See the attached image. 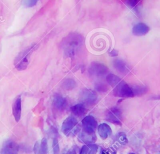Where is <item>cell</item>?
<instances>
[{"instance_id":"cell-8","label":"cell","mask_w":160,"mask_h":154,"mask_svg":"<svg viewBox=\"0 0 160 154\" xmlns=\"http://www.w3.org/2000/svg\"><path fill=\"white\" fill-rule=\"evenodd\" d=\"M68 106L67 100L59 94L54 95L52 100V107L57 112L64 111Z\"/></svg>"},{"instance_id":"cell-16","label":"cell","mask_w":160,"mask_h":154,"mask_svg":"<svg viewBox=\"0 0 160 154\" xmlns=\"http://www.w3.org/2000/svg\"><path fill=\"white\" fill-rule=\"evenodd\" d=\"M71 111L75 116L81 117L86 115L88 109L84 104L78 103L71 107Z\"/></svg>"},{"instance_id":"cell-13","label":"cell","mask_w":160,"mask_h":154,"mask_svg":"<svg viewBox=\"0 0 160 154\" xmlns=\"http://www.w3.org/2000/svg\"><path fill=\"white\" fill-rule=\"evenodd\" d=\"M12 112L16 122H18L21 118V99L18 96L14 100L12 105Z\"/></svg>"},{"instance_id":"cell-6","label":"cell","mask_w":160,"mask_h":154,"mask_svg":"<svg viewBox=\"0 0 160 154\" xmlns=\"http://www.w3.org/2000/svg\"><path fill=\"white\" fill-rule=\"evenodd\" d=\"M82 130L90 133H94L98 127V123L94 117L91 115L86 116L82 120Z\"/></svg>"},{"instance_id":"cell-7","label":"cell","mask_w":160,"mask_h":154,"mask_svg":"<svg viewBox=\"0 0 160 154\" xmlns=\"http://www.w3.org/2000/svg\"><path fill=\"white\" fill-rule=\"evenodd\" d=\"M106 120L112 123L121 125L122 115L121 110L116 107H113L108 110L106 113Z\"/></svg>"},{"instance_id":"cell-1","label":"cell","mask_w":160,"mask_h":154,"mask_svg":"<svg viewBox=\"0 0 160 154\" xmlns=\"http://www.w3.org/2000/svg\"><path fill=\"white\" fill-rule=\"evenodd\" d=\"M83 41L82 36L78 33L72 32L67 36L61 42V47L63 49L64 54L68 57L74 56L76 51Z\"/></svg>"},{"instance_id":"cell-9","label":"cell","mask_w":160,"mask_h":154,"mask_svg":"<svg viewBox=\"0 0 160 154\" xmlns=\"http://www.w3.org/2000/svg\"><path fill=\"white\" fill-rule=\"evenodd\" d=\"M81 98L84 103L88 105H91L96 101L98 96L95 91L86 89L82 90Z\"/></svg>"},{"instance_id":"cell-17","label":"cell","mask_w":160,"mask_h":154,"mask_svg":"<svg viewBox=\"0 0 160 154\" xmlns=\"http://www.w3.org/2000/svg\"><path fill=\"white\" fill-rule=\"evenodd\" d=\"M114 68L120 73L122 74H127L129 72V68L123 60L121 59H116L114 60Z\"/></svg>"},{"instance_id":"cell-28","label":"cell","mask_w":160,"mask_h":154,"mask_svg":"<svg viewBox=\"0 0 160 154\" xmlns=\"http://www.w3.org/2000/svg\"><path fill=\"white\" fill-rule=\"evenodd\" d=\"M110 55H112V56H116V55H118V52H117L116 51L113 50V51H112L111 52Z\"/></svg>"},{"instance_id":"cell-30","label":"cell","mask_w":160,"mask_h":154,"mask_svg":"<svg viewBox=\"0 0 160 154\" xmlns=\"http://www.w3.org/2000/svg\"><path fill=\"white\" fill-rule=\"evenodd\" d=\"M159 154H160V153H159Z\"/></svg>"},{"instance_id":"cell-14","label":"cell","mask_w":160,"mask_h":154,"mask_svg":"<svg viewBox=\"0 0 160 154\" xmlns=\"http://www.w3.org/2000/svg\"><path fill=\"white\" fill-rule=\"evenodd\" d=\"M149 31V26L142 22L135 24L132 29V34L136 36H142L146 35Z\"/></svg>"},{"instance_id":"cell-26","label":"cell","mask_w":160,"mask_h":154,"mask_svg":"<svg viewBox=\"0 0 160 154\" xmlns=\"http://www.w3.org/2000/svg\"><path fill=\"white\" fill-rule=\"evenodd\" d=\"M126 3L131 7H135L140 3V1H126Z\"/></svg>"},{"instance_id":"cell-20","label":"cell","mask_w":160,"mask_h":154,"mask_svg":"<svg viewBox=\"0 0 160 154\" xmlns=\"http://www.w3.org/2000/svg\"><path fill=\"white\" fill-rule=\"evenodd\" d=\"M76 85V83L74 79H66L64 80L61 84V87L65 90H71Z\"/></svg>"},{"instance_id":"cell-12","label":"cell","mask_w":160,"mask_h":154,"mask_svg":"<svg viewBox=\"0 0 160 154\" xmlns=\"http://www.w3.org/2000/svg\"><path fill=\"white\" fill-rule=\"evenodd\" d=\"M78 140L81 143H86L87 145L92 144L96 140V135L94 133H90L83 130L78 135Z\"/></svg>"},{"instance_id":"cell-22","label":"cell","mask_w":160,"mask_h":154,"mask_svg":"<svg viewBox=\"0 0 160 154\" xmlns=\"http://www.w3.org/2000/svg\"><path fill=\"white\" fill-rule=\"evenodd\" d=\"M95 89L97 91L100 92H105L108 90L107 85L102 82H98L95 85Z\"/></svg>"},{"instance_id":"cell-15","label":"cell","mask_w":160,"mask_h":154,"mask_svg":"<svg viewBox=\"0 0 160 154\" xmlns=\"http://www.w3.org/2000/svg\"><path fill=\"white\" fill-rule=\"evenodd\" d=\"M98 131L100 137L103 140L106 139L112 133V130L111 127L107 123H101L98 126Z\"/></svg>"},{"instance_id":"cell-25","label":"cell","mask_w":160,"mask_h":154,"mask_svg":"<svg viewBox=\"0 0 160 154\" xmlns=\"http://www.w3.org/2000/svg\"><path fill=\"white\" fill-rule=\"evenodd\" d=\"M38 1L34 0V1H23L22 4L26 6V7H33L34 6H35L37 3Z\"/></svg>"},{"instance_id":"cell-5","label":"cell","mask_w":160,"mask_h":154,"mask_svg":"<svg viewBox=\"0 0 160 154\" xmlns=\"http://www.w3.org/2000/svg\"><path fill=\"white\" fill-rule=\"evenodd\" d=\"M109 69L105 65L97 62H92L89 68V73L90 75L96 77L104 76L107 75Z\"/></svg>"},{"instance_id":"cell-23","label":"cell","mask_w":160,"mask_h":154,"mask_svg":"<svg viewBox=\"0 0 160 154\" xmlns=\"http://www.w3.org/2000/svg\"><path fill=\"white\" fill-rule=\"evenodd\" d=\"M52 149H53V153L54 154H59V143L57 139L54 138L52 141Z\"/></svg>"},{"instance_id":"cell-11","label":"cell","mask_w":160,"mask_h":154,"mask_svg":"<svg viewBox=\"0 0 160 154\" xmlns=\"http://www.w3.org/2000/svg\"><path fill=\"white\" fill-rule=\"evenodd\" d=\"M34 154H48V146L46 138H43L41 141L36 142L33 148Z\"/></svg>"},{"instance_id":"cell-3","label":"cell","mask_w":160,"mask_h":154,"mask_svg":"<svg viewBox=\"0 0 160 154\" xmlns=\"http://www.w3.org/2000/svg\"><path fill=\"white\" fill-rule=\"evenodd\" d=\"M61 130L68 137L76 135L80 130V127L77 119L72 116L66 118L62 124Z\"/></svg>"},{"instance_id":"cell-18","label":"cell","mask_w":160,"mask_h":154,"mask_svg":"<svg viewBox=\"0 0 160 154\" xmlns=\"http://www.w3.org/2000/svg\"><path fill=\"white\" fill-rule=\"evenodd\" d=\"M98 146L95 144H89L82 146L79 154H96Z\"/></svg>"},{"instance_id":"cell-10","label":"cell","mask_w":160,"mask_h":154,"mask_svg":"<svg viewBox=\"0 0 160 154\" xmlns=\"http://www.w3.org/2000/svg\"><path fill=\"white\" fill-rule=\"evenodd\" d=\"M18 145L16 142L8 140L1 147V154H18Z\"/></svg>"},{"instance_id":"cell-29","label":"cell","mask_w":160,"mask_h":154,"mask_svg":"<svg viewBox=\"0 0 160 154\" xmlns=\"http://www.w3.org/2000/svg\"><path fill=\"white\" fill-rule=\"evenodd\" d=\"M128 154H135V153H128Z\"/></svg>"},{"instance_id":"cell-4","label":"cell","mask_w":160,"mask_h":154,"mask_svg":"<svg viewBox=\"0 0 160 154\" xmlns=\"http://www.w3.org/2000/svg\"><path fill=\"white\" fill-rule=\"evenodd\" d=\"M113 95L116 97L124 98H130L134 96L131 87L122 80L114 87Z\"/></svg>"},{"instance_id":"cell-27","label":"cell","mask_w":160,"mask_h":154,"mask_svg":"<svg viewBox=\"0 0 160 154\" xmlns=\"http://www.w3.org/2000/svg\"><path fill=\"white\" fill-rule=\"evenodd\" d=\"M78 150V148H77V147L76 146L72 147L65 154H77Z\"/></svg>"},{"instance_id":"cell-24","label":"cell","mask_w":160,"mask_h":154,"mask_svg":"<svg viewBox=\"0 0 160 154\" xmlns=\"http://www.w3.org/2000/svg\"><path fill=\"white\" fill-rule=\"evenodd\" d=\"M118 139H119V141L120 142V143H122V144H126L128 142V140H127L126 136L123 133H121L119 134Z\"/></svg>"},{"instance_id":"cell-19","label":"cell","mask_w":160,"mask_h":154,"mask_svg":"<svg viewBox=\"0 0 160 154\" xmlns=\"http://www.w3.org/2000/svg\"><path fill=\"white\" fill-rule=\"evenodd\" d=\"M106 79L107 82L112 87H114L122 80V79L120 77H119L118 76H117L113 74H108L106 75Z\"/></svg>"},{"instance_id":"cell-21","label":"cell","mask_w":160,"mask_h":154,"mask_svg":"<svg viewBox=\"0 0 160 154\" xmlns=\"http://www.w3.org/2000/svg\"><path fill=\"white\" fill-rule=\"evenodd\" d=\"M132 91L134 92V96H141L144 94H146L148 91V89L146 86L144 85H135L134 86L131 87Z\"/></svg>"},{"instance_id":"cell-2","label":"cell","mask_w":160,"mask_h":154,"mask_svg":"<svg viewBox=\"0 0 160 154\" xmlns=\"http://www.w3.org/2000/svg\"><path fill=\"white\" fill-rule=\"evenodd\" d=\"M38 47L37 44H33L22 51L17 55L14 60V65L17 70H23L27 68L29 63L31 55Z\"/></svg>"}]
</instances>
